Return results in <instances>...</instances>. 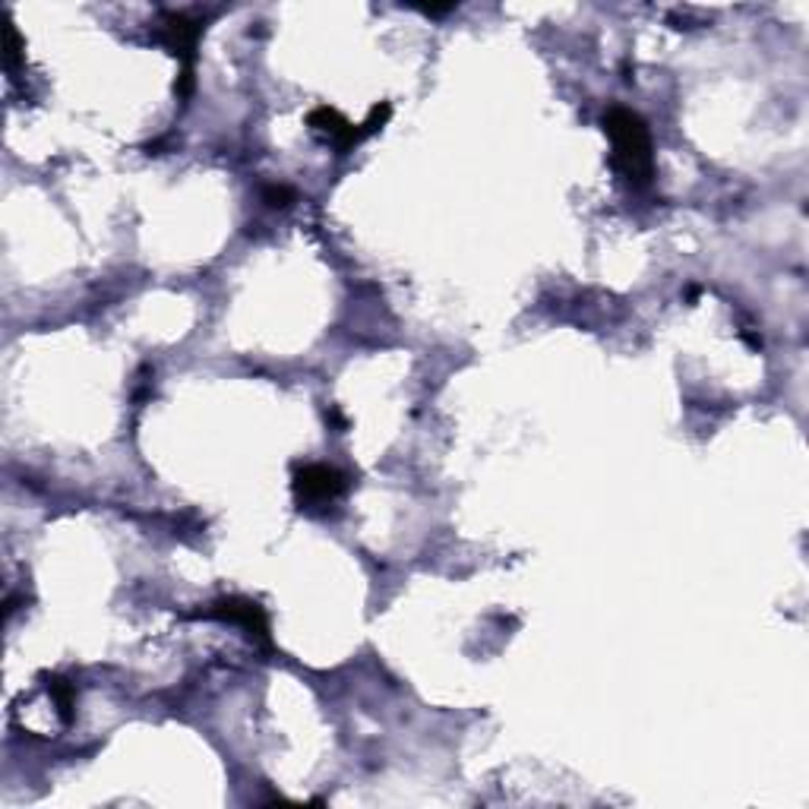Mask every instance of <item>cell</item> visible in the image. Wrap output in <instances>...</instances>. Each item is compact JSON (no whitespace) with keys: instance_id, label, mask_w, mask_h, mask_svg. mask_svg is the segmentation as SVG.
<instances>
[{"instance_id":"1","label":"cell","mask_w":809,"mask_h":809,"mask_svg":"<svg viewBox=\"0 0 809 809\" xmlns=\"http://www.w3.org/2000/svg\"><path fill=\"white\" fill-rule=\"evenodd\" d=\"M604 130L613 139V165L632 187H649L654 178L652 134L635 111L613 105L604 115Z\"/></svg>"},{"instance_id":"2","label":"cell","mask_w":809,"mask_h":809,"mask_svg":"<svg viewBox=\"0 0 809 809\" xmlns=\"http://www.w3.org/2000/svg\"><path fill=\"white\" fill-rule=\"evenodd\" d=\"M199 36H203V22L187 17V13L165 10L156 22V39L184 63L178 82V96H184V99L194 92V60H197Z\"/></svg>"},{"instance_id":"3","label":"cell","mask_w":809,"mask_h":809,"mask_svg":"<svg viewBox=\"0 0 809 809\" xmlns=\"http://www.w3.org/2000/svg\"><path fill=\"white\" fill-rule=\"evenodd\" d=\"M292 491H295L297 503L310 510V506L336 503L338 496L348 491V481L333 465H304L295 472Z\"/></svg>"},{"instance_id":"4","label":"cell","mask_w":809,"mask_h":809,"mask_svg":"<svg viewBox=\"0 0 809 809\" xmlns=\"http://www.w3.org/2000/svg\"><path fill=\"white\" fill-rule=\"evenodd\" d=\"M199 616L221 620V623H235L247 635H254L259 642H269V616L250 598H218L206 611H199Z\"/></svg>"},{"instance_id":"5","label":"cell","mask_w":809,"mask_h":809,"mask_svg":"<svg viewBox=\"0 0 809 809\" xmlns=\"http://www.w3.org/2000/svg\"><path fill=\"white\" fill-rule=\"evenodd\" d=\"M310 127H314L319 137H326L333 146H336L338 152H352L357 142H364V139L371 137V130H367V124H348V120L338 115L336 108H316L314 115H310Z\"/></svg>"},{"instance_id":"6","label":"cell","mask_w":809,"mask_h":809,"mask_svg":"<svg viewBox=\"0 0 809 809\" xmlns=\"http://www.w3.org/2000/svg\"><path fill=\"white\" fill-rule=\"evenodd\" d=\"M48 692H51L55 702H58L60 718L70 724V721H73V706H77V690H73V683H67L63 677H51V680H48Z\"/></svg>"},{"instance_id":"7","label":"cell","mask_w":809,"mask_h":809,"mask_svg":"<svg viewBox=\"0 0 809 809\" xmlns=\"http://www.w3.org/2000/svg\"><path fill=\"white\" fill-rule=\"evenodd\" d=\"M263 203L273 209H288L295 203V190L288 184H269V187H263Z\"/></svg>"},{"instance_id":"8","label":"cell","mask_w":809,"mask_h":809,"mask_svg":"<svg viewBox=\"0 0 809 809\" xmlns=\"http://www.w3.org/2000/svg\"><path fill=\"white\" fill-rule=\"evenodd\" d=\"M3 32H7V55H3V58H7V70H17L22 58V41L20 36H17V29H13V22H7Z\"/></svg>"},{"instance_id":"9","label":"cell","mask_w":809,"mask_h":809,"mask_svg":"<svg viewBox=\"0 0 809 809\" xmlns=\"http://www.w3.org/2000/svg\"><path fill=\"white\" fill-rule=\"evenodd\" d=\"M326 421H329V424H333L336 431H345V427H348V421H345V417L338 415L336 408H329V412H326Z\"/></svg>"}]
</instances>
